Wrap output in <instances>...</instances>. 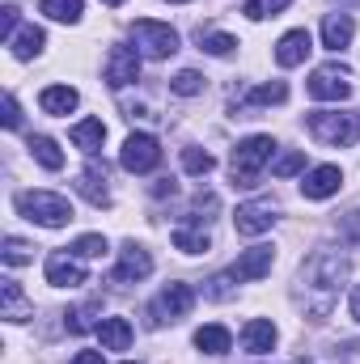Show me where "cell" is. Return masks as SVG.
Instances as JSON below:
<instances>
[{"mask_svg":"<svg viewBox=\"0 0 360 364\" xmlns=\"http://www.w3.org/2000/svg\"><path fill=\"white\" fill-rule=\"evenodd\" d=\"M344 279H348V259L335 255V250H318V255L301 267V301H305V314H309L314 322L331 318Z\"/></svg>","mask_w":360,"mask_h":364,"instance_id":"cell-1","label":"cell"},{"mask_svg":"<svg viewBox=\"0 0 360 364\" xmlns=\"http://www.w3.org/2000/svg\"><path fill=\"white\" fill-rule=\"evenodd\" d=\"M305 123H309L314 140L335 144V149H348L360 140V110H309Z\"/></svg>","mask_w":360,"mask_h":364,"instance_id":"cell-2","label":"cell"},{"mask_svg":"<svg viewBox=\"0 0 360 364\" xmlns=\"http://www.w3.org/2000/svg\"><path fill=\"white\" fill-rule=\"evenodd\" d=\"M271 153H275V140H271V136H250V140H242V144L233 149V157H229V178H233V186H255L259 174H263V166L271 161Z\"/></svg>","mask_w":360,"mask_h":364,"instance_id":"cell-3","label":"cell"},{"mask_svg":"<svg viewBox=\"0 0 360 364\" xmlns=\"http://www.w3.org/2000/svg\"><path fill=\"white\" fill-rule=\"evenodd\" d=\"M17 212H21L26 220L47 225V229H60V225L73 220V203H68L64 195H55V191H21V195H17Z\"/></svg>","mask_w":360,"mask_h":364,"instance_id":"cell-4","label":"cell"},{"mask_svg":"<svg viewBox=\"0 0 360 364\" xmlns=\"http://www.w3.org/2000/svg\"><path fill=\"white\" fill-rule=\"evenodd\" d=\"M132 38H136V47H140L149 60H170V55L179 51V30H170L166 21L140 17V21L132 26Z\"/></svg>","mask_w":360,"mask_h":364,"instance_id":"cell-5","label":"cell"},{"mask_svg":"<svg viewBox=\"0 0 360 364\" xmlns=\"http://www.w3.org/2000/svg\"><path fill=\"white\" fill-rule=\"evenodd\" d=\"M157 161H162V144H157V136H149V132L127 136L123 149H119V166H123L127 174H149V170H157Z\"/></svg>","mask_w":360,"mask_h":364,"instance_id":"cell-6","label":"cell"},{"mask_svg":"<svg viewBox=\"0 0 360 364\" xmlns=\"http://www.w3.org/2000/svg\"><path fill=\"white\" fill-rule=\"evenodd\" d=\"M191 305H195V288H191V284H170V288H162L157 301L149 305V322H153V326L179 322V318L191 314Z\"/></svg>","mask_w":360,"mask_h":364,"instance_id":"cell-7","label":"cell"},{"mask_svg":"<svg viewBox=\"0 0 360 364\" xmlns=\"http://www.w3.org/2000/svg\"><path fill=\"white\" fill-rule=\"evenodd\" d=\"M352 93V68L348 64H322V68H314V77H309V97H318V102H339V97H348Z\"/></svg>","mask_w":360,"mask_h":364,"instance_id":"cell-8","label":"cell"},{"mask_svg":"<svg viewBox=\"0 0 360 364\" xmlns=\"http://www.w3.org/2000/svg\"><path fill=\"white\" fill-rule=\"evenodd\" d=\"M140 81V51L136 47H110L106 55V85L110 90H127Z\"/></svg>","mask_w":360,"mask_h":364,"instance_id":"cell-9","label":"cell"},{"mask_svg":"<svg viewBox=\"0 0 360 364\" xmlns=\"http://www.w3.org/2000/svg\"><path fill=\"white\" fill-rule=\"evenodd\" d=\"M275 203L271 199H250V203H242L238 212H233V225H238V233L242 237H259V233H268L271 225H275Z\"/></svg>","mask_w":360,"mask_h":364,"instance_id":"cell-10","label":"cell"},{"mask_svg":"<svg viewBox=\"0 0 360 364\" xmlns=\"http://www.w3.org/2000/svg\"><path fill=\"white\" fill-rule=\"evenodd\" d=\"M47 284H55V288H77V284H85V263H81V255H73V250L47 255Z\"/></svg>","mask_w":360,"mask_h":364,"instance_id":"cell-11","label":"cell"},{"mask_svg":"<svg viewBox=\"0 0 360 364\" xmlns=\"http://www.w3.org/2000/svg\"><path fill=\"white\" fill-rule=\"evenodd\" d=\"M149 272H153V259H149V250H144V246H136V242H127V246L119 250L115 284H136V279H144Z\"/></svg>","mask_w":360,"mask_h":364,"instance_id":"cell-12","label":"cell"},{"mask_svg":"<svg viewBox=\"0 0 360 364\" xmlns=\"http://www.w3.org/2000/svg\"><path fill=\"white\" fill-rule=\"evenodd\" d=\"M271 259H275V250H271V246H250V250L229 267V272H233L238 284H255V279H263V275L271 272Z\"/></svg>","mask_w":360,"mask_h":364,"instance_id":"cell-13","label":"cell"},{"mask_svg":"<svg viewBox=\"0 0 360 364\" xmlns=\"http://www.w3.org/2000/svg\"><path fill=\"white\" fill-rule=\"evenodd\" d=\"M339 186H344V170H339V166H314V170L301 178L305 199H331Z\"/></svg>","mask_w":360,"mask_h":364,"instance_id":"cell-14","label":"cell"},{"mask_svg":"<svg viewBox=\"0 0 360 364\" xmlns=\"http://www.w3.org/2000/svg\"><path fill=\"white\" fill-rule=\"evenodd\" d=\"M309 51H314L309 30H288V34L275 43V64H280V68H297V64H305Z\"/></svg>","mask_w":360,"mask_h":364,"instance_id":"cell-15","label":"cell"},{"mask_svg":"<svg viewBox=\"0 0 360 364\" xmlns=\"http://www.w3.org/2000/svg\"><path fill=\"white\" fill-rule=\"evenodd\" d=\"M174 246H179L182 255H203V250L212 246V237H208V220L191 212L179 229H174Z\"/></svg>","mask_w":360,"mask_h":364,"instance_id":"cell-16","label":"cell"},{"mask_svg":"<svg viewBox=\"0 0 360 364\" xmlns=\"http://www.w3.org/2000/svg\"><path fill=\"white\" fill-rule=\"evenodd\" d=\"M352 34H356L352 13H327V17H322V47H327V51L352 47Z\"/></svg>","mask_w":360,"mask_h":364,"instance_id":"cell-17","label":"cell"},{"mask_svg":"<svg viewBox=\"0 0 360 364\" xmlns=\"http://www.w3.org/2000/svg\"><path fill=\"white\" fill-rule=\"evenodd\" d=\"M0 318H9V322L34 318V301H26V292H21L17 279H0Z\"/></svg>","mask_w":360,"mask_h":364,"instance_id":"cell-18","label":"cell"},{"mask_svg":"<svg viewBox=\"0 0 360 364\" xmlns=\"http://www.w3.org/2000/svg\"><path fill=\"white\" fill-rule=\"evenodd\" d=\"M77 191L90 199L93 208H106V203H110V191H106V166H102V161H90L85 174H81V182H77Z\"/></svg>","mask_w":360,"mask_h":364,"instance_id":"cell-19","label":"cell"},{"mask_svg":"<svg viewBox=\"0 0 360 364\" xmlns=\"http://www.w3.org/2000/svg\"><path fill=\"white\" fill-rule=\"evenodd\" d=\"M242 348L255 352V356L271 352V348H275V326H271L268 318H250V322L242 326Z\"/></svg>","mask_w":360,"mask_h":364,"instance_id":"cell-20","label":"cell"},{"mask_svg":"<svg viewBox=\"0 0 360 364\" xmlns=\"http://www.w3.org/2000/svg\"><path fill=\"white\" fill-rule=\"evenodd\" d=\"M97 339H102L106 352H127V348H132V322H127V318H102Z\"/></svg>","mask_w":360,"mask_h":364,"instance_id":"cell-21","label":"cell"},{"mask_svg":"<svg viewBox=\"0 0 360 364\" xmlns=\"http://www.w3.org/2000/svg\"><path fill=\"white\" fill-rule=\"evenodd\" d=\"M77 90L73 85H47V90L38 93V106L47 110V114H68V110H77Z\"/></svg>","mask_w":360,"mask_h":364,"instance_id":"cell-22","label":"cell"},{"mask_svg":"<svg viewBox=\"0 0 360 364\" xmlns=\"http://www.w3.org/2000/svg\"><path fill=\"white\" fill-rule=\"evenodd\" d=\"M68 136H73V144H77L81 153H90L93 157V153L102 149V140H106V123H102V119H81Z\"/></svg>","mask_w":360,"mask_h":364,"instance_id":"cell-23","label":"cell"},{"mask_svg":"<svg viewBox=\"0 0 360 364\" xmlns=\"http://www.w3.org/2000/svg\"><path fill=\"white\" fill-rule=\"evenodd\" d=\"M9 47H13V55H17V60H34V55L47 47V34H43L38 26H21V30L9 38Z\"/></svg>","mask_w":360,"mask_h":364,"instance_id":"cell-24","label":"cell"},{"mask_svg":"<svg viewBox=\"0 0 360 364\" xmlns=\"http://www.w3.org/2000/svg\"><path fill=\"white\" fill-rule=\"evenodd\" d=\"M30 157L43 166V170H64V153L51 136H30Z\"/></svg>","mask_w":360,"mask_h":364,"instance_id":"cell-25","label":"cell"},{"mask_svg":"<svg viewBox=\"0 0 360 364\" xmlns=\"http://www.w3.org/2000/svg\"><path fill=\"white\" fill-rule=\"evenodd\" d=\"M229 343H233V339H229V331H225V326H199V331H195V348H199V352H208V356H225V352H229Z\"/></svg>","mask_w":360,"mask_h":364,"instance_id":"cell-26","label":"cell"},{"mask_svg":"<svg viewBox=\"0 0 360 364\" xmlns=\"http://www.w3.org/2000/svg\"><path fill=\"white\" fill-rule=\"evenodd\" d=\"M38 9H43L51 21H64V26H77V21H81V13H85V4H81V0H43Z\"/></svg>","mask_w":360,"mask_h":364,"instance_id":"cell-27","label":"cell"},{"mask_svg":"<svg viewBox=\"0 0 360 364\" xmlns=\"http://www.w3.org/2000/svg\"><path fill=\"white\" fill-rule=\"evenodd\" d=\"M233 47H238V38L233 34H221V30H208V34H199V51H208V55H233Z\"/></svg>","mask_w":360,"mask_h":364,"instance_id":"cell-28","label":"cell"},{"mask_svg":"<svg viewBox=\"0 0 360 364\" xmlns=\"http://www.w3.org/2000/svg\"><path fill=\"white\" fill-rule=\"evenodd\" d=\"M301 170H305V153H301V149L280 153V157H275V166H271V174H275V178H292V174H301Z\"/></svg>","mask_w":360,"mask_h":364,"instance_id":"cell-29","label":"cell"},{"mask_svg":"<svg viewBox=\"0 0 360 364\" xmlns=\"http://www.w3.org/2000/svg\"><path fill=\"white\" fill-rule=\"evenodd\" d=\"M212 153L208 149H182V170L186 174H212Z\"/></svg>","mask_w":360,"mask_h":364,"instance_id":"cell-30","label":"cell"},{"mask_svg":"<svg viewBox=\"0 0 360 364\" xmlns=\"http://www.w3.org/2000/svg\"><path fill=\"white\" fill-rule=\"evenodd\" d=\"M288 4H292V0H246V9H242V13H246L250 21H263V17H275V13H284Z\"/></svg>","mask_w":360,"mask_h":364,"instance_id":"cell-31","label":"cell"},{"mask_svg":"<svg viewBox=\"0 0 360 364\" xmlns=\"http://www.w3.org/2000/svg\"><path fill=\"white\" fill-rule=\"evenodd\" d=\"M170 90H174V93H182V97H195V93H203V77H199L195 68H182V73H174Z\"/></svg>","mask_w":360,"mask_h":364,"instance_id":"cell-32","label":"cell"},{"mask_svg":"<svg viewBox=\"0 0 360 364\" xmlns=\"http://www.w3.org/2000/svg\"><path fill=\"white\" fill-rule=\"evenodd\" d=\"M0 259H4L9 267H21V263H30L34 255H30V242H21V237H4V250H0Z\"/></svg>","mask_w":360,"mask_h":364,"instance_id":"cell-33","label":"cell"},{"mask_svg":"<svg viewBox=\"0 0 360 364\" xmlns=\"http://www.w3.org/2000/svg\"><path fill=\"white\" fill-rule=\"evenodd\" d=\"M73 255H81V259H102V255H106V237H102V233L77 237V242H73Z\"/></svg>","mask_w":360,"mask_h":364,"instance_id":"cell-34","label":"cell"},{"mask_svg":"<svg viewBox=\"0 0 360 364\" xmlns=\"http://www.w3.org/2000/svg\"><path fill=\"white\" fill-rule=\"evenodd\" d=\"M284 97H288V85H284V81H271V85L250 90V102H255V106H271V102H284Z\"/></svg>","mask_w":360,"mask_h":364,"instance_id":"cell-35","label":"cell"},{"mask_svg":"<svg viewBox=\"0 0 360 364\" xmlns=\"http://www.w3.org/2000/svg\"><path fill=\"white\" fill-rule=\"evenodd\" d=\"M233 272H225V275H212L208 279V288H203V296H212V301H225V296H233Z\"/></svg>","mask_w":360,"mask_h":364,"instance_id":"cell-36","label":"cell"},{"mask_svg":"<svg viewBox=\"0 0 360 364\" xmlns=\"http://www.w3.org/2000/svg\"><path fill=\"white\" fill-rule=\"evenodd\" d=\"M13 34H17V9H13V4H4V9H0V38L9 43Z\"/></svg>","mask_w":360,"mask_h":364,"instance_id":"cell-37","label":"cell"},{"mask_svg":"<svg viewBox=\"0 0 360 364\" xmlns=\"http://www.w3.org/2000/svg\"><path fill=\"white\" fill-rule=\"evenodd\" d=\"M4 127H13V132L21 127V106H17V97H13V93L4 97Z\"/></svg>","mask_w":360,"mask_h":364,"instance_id":"cell-38","label":"cell"},{"mask_svg":"<svg viewBox=\"0 0 360 364\" xmlns=\"http://www.w3.org/2000/svg\"><path fill=\"white\" fill-rule=\"evenodd\" d=\"M73 364H106V360H102V352H77Z\"/></svg>","mask_w":360,"mask_h":364,"instance_id":"cell-39","label":"cell"},{"mask_svg":"<svg viewBox=\"0 0 360 364\" xmlns=\"http://www.w3.org/2000/svg\"><path fill=\"white\" fill-rule=\"evenodd\" d=\"M344 225H348V233L360 242V212H348V220H344Z\"/></svg>","mask_w":360,"mask_h":364,"instance_id":"cell-40","label":"cell"},{"mask_svg":"<svg viewBox=\"0 0 360 364\" xmlns=\"http://www.w3.org/2000/svg\"><path fill=\"white\" fill-rule=\"evenodd\" d=\"M352 318H356V322H360V284H356V288H352Z\"/></svg>","mask_w":360,"mask_h":364,"instance_id":"cell-41","label":"cell"},{"mask_svg":"<svg viewBox=\"0 0 360 364\" xmlns=\"http://www.w3.org/2000/svg\"><path fill=\"white\" fill-rule=\"evenodd\" d=\"M102 4H123V0H102Z\"/></svg>","mask_w":360,"mask_h":364,"instance_id":"cell-42","label":"cell"},{"mask_svg":"<svg viewBox=\"0 0 360 364\" xmlns=\"http://www.w3.org/2000/svg\"><path fill=\"white\" fill-rule=\"evenodd\" d=\"M170 4H186V0H170Z\"/></svg>","mask_w":360,"mask_h":364,"instance_id":"cell-43","label":"cell"},{"mask_svg":"<svg viewBox=\"0 0 360 364\" xmlns=\"http://www.w3.org/2000/svg\"><path fill=\"white\" fill-rule=\"evenodd\" d=\"M123 364H136V360H123Z\"/></svg>","mask_w":360,"mask_h":364,"instance_id":"cell-44","label":"cell"}]
</instances>
